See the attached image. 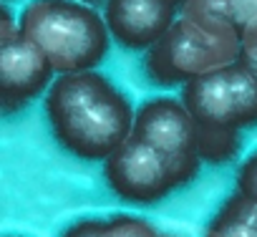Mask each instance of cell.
<instances>
[{"mask_svg":"<svg viewBox=\"0 0 257 237\" xmlns=\"http://www.w3.org/2000/svg\"><path fill=\"white\" fill-rule=\"evenodd\" d=\"M53 66L46 53L28 41L23 33L0 43V96H3L6 113L23 108L43 91L51 88Z\"/></svg>","mask_w":257,"mask_h":237,"instance_id":"8992f818","label":"cell"},{"mask_svg":"<svg viewBox=\"0 0 257 237\" xmlns=\"http://www.w3.org/2000/svg\"><path fill=\"white\" fill-rule=\"evenodd\" d=\"M234 184H237L239 194H244L247 199L257 202V149L252 154H247V159L239 164Z\"/></svg>","mask_w":257,"mask_h":237,"instance_id":"7c38bea8","label":"cell"},{"mask_svg":"<svg viewBox=\"0 0 257 237\" xmlns=\"http://www.w3.org/2000/svg\"><path fill=\"white\" fill-rule=\"evenodd\" d=\"M239 63H244V66L254 73V78H257V36H254V38H244V41H242Z\"/></svg>","mask_w":257,"mask_h":237,"instance_id":"5bb4252c","label":"cell"},{"mask_svg":"<svg viewBox=\"0 0 257 237\" xmlns=\"http://www.w3.org/2000/svg\"><path fill=\"white\" fill-rule=\"evenodd\" d=\"M18 23L21 33L46 53L58 76L93 71L108 53L106 18L81 0H31Z\"/></svg>","mask_w":257,"mask_h":237,"instance_id":"7a4b0ae2","label":"cell"},{"mask_svg":"<svg viewBox=\"0 0 257 237\" xmlns=\"http://www.w3.org/2000/svg\"><path fill=\"white\" fill-rule=\"evenodd\" d=\"M103 18L118 46L149 51L174 26L177 8L167 0H106Z\"/></svg>","mask_w":257,"mask_h":237,"instance_id":"ba28073f","label":"cell"},{"mask_svg":"<svg viewBox=\"0 0 257 237\" xmlns=\"http://www.w3.org/2000/svg\"><path fill=\"white\" fill-rule=\"evenodd\" d=\"M199 124V122H197ZM237 127H217V124H199L197 127V157L204 164H227L237 157L242 139Z\"/></svg>","mask_w":257,"mask_h":237,"instance_id":"30bf717a","label":"cell"},{"mask_svg":"<svg viewBox=\"0 0 257 237\" xmlns=\"http://www.w3.org/2000/svg\"><path fill=\"white\" fill-rule=\"evenodd\" d=\"M167 3H172L174 8H184V6L189 3V0H167Z\"/></svg>","mask_w":257,"mask_h":237,"instance_id":"9a60e30c","label":"cell"},{"mask_svg":"<svg viewBox=\"0 0 257 237\" xmlns=\"http://www.w3.org/2000/svg\"><path fill=\"white\" fill-rule=\"evenodd\" d=\"M108 237H159L157 227L137 214H113L106 219Z\"/></svg>","mask_w":257,"mask_h":237,"instance_id":"8fae6325","label":"cell"},{"mask_svg":"<svg viewBox=\"0 0 257 237\" xmlns=\"http://www.w3.org/2000/svg\"><path fill=\"white\" fill-rule=\"evenodd\" d=\"M199 124L249 129L257 124V78L244 63L204 73L182 86L179 96Z\"/></svg>","mask_w":257,"mask_h":237,"instance_id":"5b68a950","label":"cell"},{"mask_svg":"<svg viewBox=\"0 0 257 237\" xmlns=\"http://www.w3.org/2000/svg\"><path fill=\"white\" fill-rule=\"evenodd\" d=\"M242 38L227 21L182 16L169 33L147 51L144 71L159 86L189 83L204 73L227 68L239 61Z\"/></svg>","mask_w":257,"mask_h":237,"instance_id":"3957f363","label":"cell"},{"mask_svg":"<svg viewBox=\"0 0 257 237\" xmlns=\"http://www.w3.org/2000/svg\"><path fill=\"white\" fill-rule=\"evenodd\" d=\"M197 118L182 98L152 96L137 108L132 137L169 157H179L197 152Z\"/></svg>","mask_w":257,"mask_h":237,"instance_id":"52a82bcc","label":"cell"},{"mask_svg":"<svg viewBox=\"0 0 257 237\" xmlns=\"http://www.w3.org/2000/svg\"><path fill=\"white\" fill-rule=\"evenodd\" d=\"M53 139L76 159L106 162L134 132L132 101L98 71L61 73L46 91Z\"/></svg>","mask_w":257,"mask_h":237,"instance_id":"6da1fadb","label":"cell"},{"mask_svg":"<svg viewBox=\"0 0 257 237\" xmlns=\"http://www.w3.org/2000/svg\"><path fill=\"white\" fill-rule=\"evenodd\" d=\"M159 237H174V234H159Z\"/></svg>","mask_w":257,"mask_h":237,"instance_id":"2e32d148","label":"cell"},{"mask_svg":"<svg viewBox=\"0 0 257 237\" xmlns=\"http://www.w3.org/2000/svg\"><path fill=\"white\" fill-rule=\"evenodd\" d=\"M58 237H108V227H106V219L86 217V219L68 224Z\"/></svg>","mask_w":257,"mask_h":237,"instance_id":"4fadbf2b","label":"cell"},{"mask_svg":"<svg viewBox=\"0 0 257 237\" xmlns=\"http://www.w3.org/2000/svg\"><path fill=\"white\" fill-rule=\"evenodd\" d=\"M197 152L169 157L137 137H128L106 162L103 177L108 189L123 202L154 204L174 189L187 187L202 169Z\"/></svg>","mask_w":257,"mask_h":237,"instance_id":"277c9868","label":"cell"},{"mask_svg":"<svg viewBox=\"0 0 257 237\" xmlns=\"http://www.w3.org/2000/svg\"><path fill=\"white\" fill-rule=\"evenodd\" d=\"M204 237H257V202L232 194L212 217Z\"/></svg>","mask_w":257,"mask_h":237,"instance_id":"9c48e42d","label":"cell"}]
</instances>
